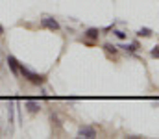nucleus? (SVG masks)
<instances>
[{"mask_svg":"<svg viewBox=\"0 0 159 139\" xmlns=\"http://www.w3.org/2000/svg\"><path fill=\"white\" fill-rule=\"evenodd\" d=\"M19 74H22V76H24L30 84H34V86H43V84L46 82V76H44V74H37V72L26 69L22 63H19Z\"/></svg>","mask_w":159,"mask_h":139,"instance_id":"f257e3e1","label":"nucleus"},{"mask_svg":"<svg viewBox=\"0 0 159 139\" xmlns=\"http://www.w3.org/2000/svg\"><path fill=\"white\" fill-rule=\"evenodd\" d=\"M41 26H44V28H48L52 32H57L59 30V22L56 19H52V17H43L41 19Z\"/></svg>","mask_w":159,"mask_h":139,"instance_id":"f03ea898","label":"nucleus"},{"mask_svg":"<svg viewBox=\"0 0 159 139\" xmlns=\"http://www.w3.org/2000/svg\"><path fill=\"white\" fill-rule=\"evenodd\" d=\"M78 136H80V137H89V139H93V137H96V130H94L93 126H80Z\"/></svg>","mask_w":159,"mask_h":139,"instance_id":"7ed1b4c3","label":"nucleus"},{"mask_svg":"<svg viewBox=\"0 0 159 139\" xmlns=\"http://www.w3.org/2000/svg\"><path fill=\"white\" fill-rule=\"evenodd\" d=\"M83 37L91 39V41H96V39L100 37V30H98V28H87L85 34H83Z\"/></svg>","mask_w":159,"mask_h":139,"instance_id":"20e7f679","label":"nucleus"},{"mask_svg":"<svg viewBox=\"0 0 159 139\" xmlns=\"http://www.w3.org/2000/svg\"><path fill=\"white\" fill-rule=\"evenodd\" d=\"M7 65H9L11 72H13L15 76H19V61H17V58H13V56H7Z\"/></svg>","mask_w":159,"mask_h":139,"instance_id":"39448f33","label":"nucleus"},{"mask_svg":"<svg viewBox=\"0 0 159 139\" xmlns=\"http://www.w3.org/2000/svg\"><path fill=\"white\" fill-rule=\"evenodd\" d=\"M26 108H28L30 113H37V111L41 109V104L35 102V100H26Z\"/></svg>","mask_w":159,"mask_h":139,"instance_id":"423d86ee","label":"nucleus"},{"mask_svg":"<svg viewBox=\"0 0 159 139\" xmlns=\"http://www.w3.org/2000/svg\"><path fill=\"white\" fill-rule=\"evenodd\" d=\"M119 48H124V50H128V52H137V48H139V41H133L131 45H120Z\"/></svg>","mask_w":159,"mask_h":139,"instance_id":"0eeeda50","label":"nucleus"},{"mask_svg":"<svg viewBox=\"0 0 159 139\" xmlns=\"http://www.w3.org/2000/svg\"><path fill=\"white\" fill-rule=\"evenodd\" d=\"M152 34H154V32H152L150 28H146V26H144V28H139V30H137V35H139V37H150Z\"/></svg>","mask_w":159,"mask_h":139,"instance_id":"6e6552de","label":"nucleus"},{"mask_svg":"<svg viewBox=\"0 0 159 139\" xmlns=\"http://www.w3.org/2000/svg\"><path fill=\"white\" fill-rule=\"evenodd\" d=\"M150 56H152L154 59H159V45H156L152 50H150Z\"/></svg>","mask_w":159,"mask_h":139,"instance_id":"1a4fd4ad","label":"nucleus"},{"mask_svg":"<svg viewBox=\"0 0 159 139\" xmlns=\"http://www.w3.org/2000/svg\"><path fill=\"white\" fill-rule=\"evenodd\" d=\"M104 48H106L107 52H113V54H117V52H119V46H113V45H109V43H106Z\"/></svg>","mask_w":159,"mask_h":139,"instance_id":"9d476101","label":"nucleus"},{"mask_svg":"<svg viewBox=\"0 0 159 139\" xmlns=\"http://www.w3.org/2000/svg\"><path fill=\"white\" fill-rule=\"evenodd\" d=\"M113 34H115V35H117V37H119V39H126V34H124V32H122V30H115V32H113Z\"/></svg>","mask_w":159,"mask_h":139,"instance_id":"9b49d317","label":"nucleus"},{"mask_svg":"<svg viewBox=\"0 0 159 139\" xmlns=\"http://www.w3.org/2000/svg\"><path fill=\"white\" fill-rule=\"evenodd\" d=\"M0 35H4V28H2V24H0Z\"/></svg>","mask_w":159,"mask_h":139,"instance_id":"f8f14e48","label":"nucleus"}]
</instances>
